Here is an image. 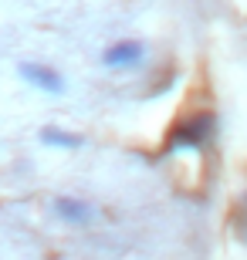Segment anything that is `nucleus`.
I'll list each match as a JSON object with an SVG mask.
<instances>
[{"label": "nucleus", "mask_w": 247, "mask_h": 260, "mask_svg": "<svg viewBox=\"0 0 247 260\" xmlns=\"http://www.w3.org/2000/svg\"><path fill=\"white\" fill-rule=\"evenodd\" d=\"M38 139L44 145H51V149H61V152H71V149H81V135L78 132H68V128H58V125H44L38 132Z\"/></svg>", "instance_id": "nucleus-4"}, {"label": "nucleus", "mask_w": 247, "mask_h": 260, "mask_svg": "<svg viewBox=\"0 0 247 260\" xmlns=\"http://www.w3.org/2000/svg\"><path fill=\"white\" fill-rule=\"evenodd\" d=\"M143 61H146V44L139 38H122L102 51V64L108 71H129V68H139Z\"/></svg>", "instance_id": "nucleus-2"}, {"label": "nucleus", "mask_w": 247, "mask_h": 260, "mask_svg": "<svg viewBox=\"0 0 247 260\" xmlns=\"http://www.w3.org/2000/svg\"><path fill=\"white\" fill-rule=\"evenodd\" d=\"M51 210H54V216L61 223H68V226H88V223L95 220V206L88 200H78V196H54Z\"/></svg>", "instance_id": "nucleus-3"}, {"label": "nucleus", "mask_w": 247, "mask_h": 260, "mask_svg": "<svg viewBox=\"0 0 247 260\" xmlns=\"http://www.w3.org/2000/svg\"><path fill=\"white\" fill-rule=\"evenodd\" d=\"M17 75H20V81H28L31 88H38L44 95H65V75H61L54 64H44V61H20Z\"/></svg>", "instance_id": "nucleus-1"}]
</instances>
